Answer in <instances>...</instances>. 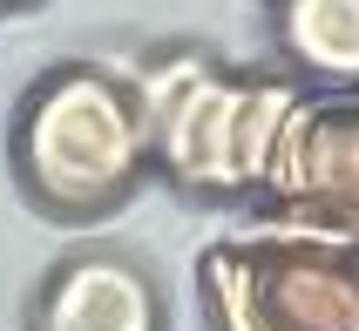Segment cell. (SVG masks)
<instances>
[{"label":"cell","instance_id":"obj_1","mask_svg":"<svg viewBox=\"0 0 359 331\" xmlns=\"http://www.w3.org/2000/svg\"><path fill=\"white\" fill-rule=\"evenodd\" d=\"M149 162L142 108L95 68H68L27 101L20 115V169L55 210L116 203Z\"/></svg>","mask_w":359,"mask_h":331},{"label":"cell","instance_id":"obj_2","mask_svg":"<svg viewBox=\"0 0 359 331\" xmlns=\"http://www.w3.org/2000/svg\"><path fill=\"white\" fill-rule=\"evenodd\" d=\"M217 331H359V244L251 237L203 257Z\"/></svg>","mask_w":359,"mask_h":331},{"label":"cell","instance_id":"obj_3","mask_svg":"<svg viewBox=\"0 0 359 331\" xmlns=\"http://www.w3.org/2000/svg\"><path fill=\"white\" fill-rule=\"evenodd\" d=\"M264 196L278 216L319 223L339 244H359V95L346 101H305L285 115Z\"/></svg>","mask_w":359,"mask_h":331},{"label":"cell","instance_id":"obj_4","mask_svg":"<svg viewBox=\"0 0 359 331\" xmlns=\"http://www.w3.org/2000/svg\"><path fill=\"white\" fill-rule=\"evenodd\" d=\"M48 331H156V311L136 271L75 264L48 297Z\"/></svg>","mask_w":359,"mask_h":331},{"label":"cell","instance_id":"obj_5","mask_svg":"<svg viewBox=\"0 0 359 331\" xmlns=\"http://www.w3.org/2000/svg\"><path fill=\"white\" fill-rule=\"evenodd\" d=\"M285 48L325 81H359V0H285Z\"/></svg>","mask_w":359,"mask_h":331},{"label":"cell","instance_id":"obj_6","mask_svg":"<svg viewBox=\"0 0 359 331\" xmlns=\"http://www.w3.org/2000/svg\"><path fill=\"white\" fill-rule=\"evenodd\" d=\"M292 108H299V88H292V81H251L244 129H238V176H244V190H264V169H271V149H278V129H285Z\"/></svg>","mask_w":359,"mask_h":331}]
</instances>
